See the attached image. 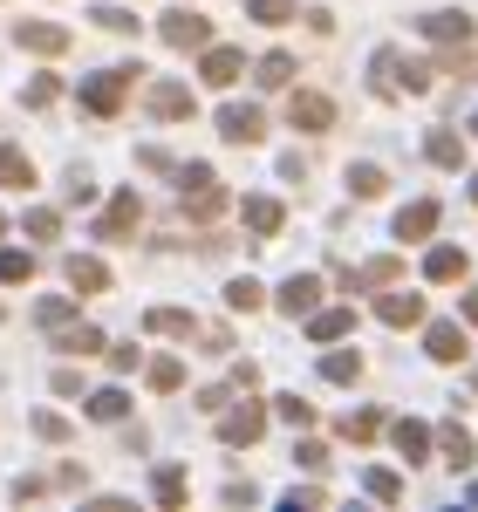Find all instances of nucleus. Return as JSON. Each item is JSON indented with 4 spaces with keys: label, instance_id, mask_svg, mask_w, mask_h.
Instances as JSON below:
<instances>
[{
    "label": "nucleus",
    "instance_id": "1",
    "mask_svg": "<svg viewBox=\"0 0 478 512\" xmlns=\"http://www.w3.org/2000/svg\"><path fill=\"white\" fill-rule=\"evenodd\" d=\"M376 96H424L431 89V69L424 62H410L403 48H376Z\"/></svg>",
    "mask_w": 478,
    "mask_h": 512
},
{
    "label": "nucleus",
    "instance_id": "2",
    "mask_svg": "<svg viewBox=\"0 0 478 512\" xmlns=\"http://www.w3.org/2000/svg\"><path fill=\"white\" fill-rule=\"evenodd\" d=\"M137 76H144V69H103V76H89V82H82V110H96V117H117Z\"/></svg>",
    "mask_w": 478,
    "mask_h": 512
},
{
    "label": "nucleus",
    "instance_id": "3",
    "mask_svg": "<svg viewBox=\"0 0 478 512\" xmlns=\"http://www.w3.org/2000/svg\"><path fill=\"white\" fill-rule=\"evenodd\" d=\"M178 185H185V212H192V219H212V212L226 205L219 178H212V164H185V171H178Z\"/></svg>",
    "mask_w": 478,
    "mask_h": 512
},
{
    "label": "nucleus",
    "instance_id": "4",
    "mask_svg": "<svg viewBox=\"0 0 478 512\" xmlns=\"http://www.w3.org/2000/svg\"><path fill=\"white\" fill-rule=\"evenodd\" d=\"M164 41H171V48H212V21L192 14V7H171V14H164Z\"/></svg>",
    "mask_w": 478,
    "mask_h": 512
},
{
    "label": "nucleus",
    "instance_id": "5",
    "mask_svg": "<svg viewBox=\"0 0 478 512\" xmlns=\"http://www.w3.org/2000/svg\"><path fill=\"white\" fill-rule=\"evenodd\" d=\"M219 137H226V144H260V137H267V117H260L253 103H226V110H219Z\"/></svg>",
    "mask_w": 478,
    "mask_h": 512
},
{
    "label": "nucleus",
    "instance_id": "6",
    "mask_svg": "<svg viewBox=\"0 0 478 512\" xmlns=\"http://www.w3.org/2000/svg\"><path fill=\"white\" fill-rule=\"evenodd\" d=\"M260 431H267V410H260V403H239V410L219 417V437H226V444H260Z\"/></svg>",
    "mask_w": 478,
    "mask_h": 512
},
{
    "label": "nucleus",
    "instance_id": "7",
    "mask_svg": "<svg viewBox=\"0 0 478 512\" xmlns=\"http://www.w3.org/2000/svg\"><path fill=\"white\" fill-rule=\"evenodd\" d=\"M287 123H294V130H328V123H335V103L315 96V89H301V96L287 103Z\"/></svg>",
    "mask_w": 478,
    "mask_h": 512
},
{
    "label": "nucleus",
    "instance_id": "8",
    "mask_svg": "<svg viewBox=\"0 0 478 512\" xmlns=\"http://www.w3.org/2000/svg\"><path fill=\"white\" fill-rule=\"evenodd\" d=\"M14 41H21V48H35V55H62L76 35H69L62 21H21V35H14Z\"/></svg>",
    "mask_w": 478,
    "mask_h": 512
},
{
    "label": "nucleus",
    "instance_id": "9",
    "mask_svg": "<svg viewBox=\"0 0 478 512\" xmlns=\"http://www.w3.org/2000/svg\"><path fill=\"white\" fill-rule=\"evenodd\" d=\"M239 69H246V55H239V48H205V62H199V76L212 82V89H233Z\"/></svg>",
    "mask_w": 478,
    "mask_h": 512
},
{
    "label": "nucleus",
    "instance_id": "10",
    "mask_svg": "<svg viewBox=\"0 0 478 512\" xmlns=\"http://www.w3.org/2000/svg\"><path fill=\"white\" fill-rule=\"evenodd\" d=\"M315 301H321V280L315 274H294L287 287H280V315H294V321L315 315Z\"/></svg>",
    "mask_w": 478,
    "mask_h": 512
},
{
    "label": "nucleus",
    "instance_id": "11",
    "mask_svg": "<svg viewBox=\"0 0 478 512\" xmlns=\"http://www.w3.org/2000/svg\"><path fill=\"white\" fill-rule=\"evenodd\" d=\"M62 274H69L76 294H103V287H110V267H103V260H89V253H69V267H62Z\"/></svg>",
    "mask_w": 478,
    "mask_h": 512
},
{
    "label": "nucleus",
    "instance_id": "12",
    "mask_svg": "<svg viewBox=\"0 0 478 512\" xmlns=\"http://www.w3.org/2000/svg\"><path fill=\"white\" fill-rule=\"evenodd\" d=\"M376 315L390 321V328H410V321H424V294L397 287V294H383V301H376Z\"/></svg>",
    "mask_w": 478,
    "mask_h": 512
},
{
    "label": "nucleus",
    "instance_id": "13",
    "mask_svg": "<svg viewBox=\"0 0 478 512\" xmlns=\"http://www.w3.org/2000/svg\"><path fill=\"white\" fill-rule=\"evenodd\" d=\"M151 117H192V89L185 82H151Z\"/></svg>",
    "mask_w": 478,
    "mask_h": 512
},
{
    "label": "nucleus",
    "instance_id": "14",
    "mask_svg": "<svg viewBox=\"0 0 478 512\" xmlns=\"http://www.w3.org/2000/svg\"><path fill=\"white\" fill-rule=\"evenodd\" d=\"M137 219H144V205H137V192H123L117 205L103 212V226H96V239H123L130 226H137Z\"/></svg>",
    "mask_w": 478,
    "mask_h": 512
},
{
    "label": "nucleus",
    "instance_id": "15",
    "mask_svg": "<svg viewBox=\"0 0 478 512\" xmlns=\"http://www.w3.org/2000/svg\"><path fill=\"white\" fill-rule=\"evenodd\" d=\"M397 274H403V260H369V267H349V274H342V287H349V294H362V287H390Z\"/></svg>",
    "mask_w": 478,
    "mask_h": 512
},
{
    "label": "nucleus",
    "instance_id": "16",
    "mask_svg": "<svg viewBox=\"0 0 478 512\" xmlns=\"http://www.w3.org/2000/svg\"><path fill=\"white\" fill-rule=\"evenodd\" d=\"M424 35H431V41H444V48H458V41H472V21L444 7V14H424Z\"/></svg>",
    "mask_w": 478,
    "mask_h": 512
},
{
    "label": "nucleus",
    "instance_id": "17",
    "mask_svg": "<svg viewBox=\"0 0 478 512\" xmlns=\"http://www.w3.org/2000/svg\"><path fill=\"white\" fill-rule=\"evenodd\" d=\"M424 349H431V362H458V355H465V328H458V321H438V328L424 335Z\"/></svg>",
    "mask_w": 478,
    "mask_h": 512
},
{
    "label": "nucleus",
    "instance_id": "18",
    "mask_svg": "<svg viewBox=\"0 0 478 512\" xmlns=\"http://www.w3.org/2000/svg\"><path fill=\"white\" fill-rule=\"evenodd\" d=\"M431 226H438V205H431V198H417V205L397 212V239H424Z\"/></svg>",
    "mask_w": 478,
    "mask_h": 512
},
{
    "label": "nucleus",
    "instance_id": "19",
    "mask_svg": "<svg viewBox=\"0 0 478 512\" xmlns=\"http://www.w3.org/2000/svg\"><path fill=\"white\" fill-rule=\"evenodd\" d=\"M424 158L444 164V171H458V164H465V144H458V130H431V137H424Z\"/></svg>",
    "mask_w": 478,
    "mask_h": 512
},
{
    "label": "nucleus",
    "instance_id": "20",
    "mask_svg": "<svg viewBox=\"0 0 478 512\" xmlns=\"http://www.w3.org/2000/svg\"><path fill=\"white\" fill-rule=\"evenodd\" d=\"M390 437H397V451H403V458H410V465H424V458H431V431H424L417 417H403V424H397V431H390Z\"/></svg>",
    "mask_w": 478,
    "mask_h": 512
},
{
    "label": "nucleus",
    "instance_id": "21",
    "mask_svg": "<svg viewBox=\"0 0 478 512\" xmlns=\"http://www.w3.org/2000/svg\"><path fill=\"white\" fill-rule=\"evenodd\" d=\"M280 219H287V212H280V198H246V226H253L260 239H274Z\"/></svg>",
    "mask_w": 478,
    "mask_h": 512
},
{
    "label": "nucleus",
    "instance_id": "22",
    "mask_svg": "<svg viewBox=\"0 0 478 512\" xmlns=\"http://www.w3.org/2000/svg\"><path fill=\"white\" fill-rule=\"evenodd\" d=\"M472 458H478V437L465 431V424H444V465H458V472H465Z\"/></svg>",
    "mask_w": 478,
    "mask_h": 512
},
{
    "label": "nucleus",
    "instance_id": "23",
    "mask_svg": "<svg viewBox=\"0 0 478 512\" xmlns=\"http://www.w3.org/2000/svg\"><path fill=\"white\" fill-rule=\"evenodd\" d=\"M349 328H356V315H349V308H321V315L308 321V335H315V342H342Z\"/></svg>",
    "mask_w": 478,
    "mask_h": 512
},
{
    "label": "nucleus",
    "instance_id": "24",
    "mask_svg": "<svg viewBox=\"0 0 478 512\" xmlns=\"http://www.w3.org/2000/svg\"><path fill=\"white\" fill-rule=\"evenodd\" d=\"M458 274H465V253H458V246H438V253L424 260V280H438V287H444V280H458Z\"/></svg>",
    "mask_w": 478,
    "mask_h": 512
},
{
    "label": "nucleus",
    "instance_id": "25",
    "mask_svg": "<svg viewBox=\"0 0 478 512\" xmlns=\"http://www.w3.org/2000/svg\"><path fill=\"white\" fill-rule=\"evenodd\" d=\"M144 328H151V335H192L199 321L185 315V308H151V315H144Z\"/></svg>",
    "mask_w": 478,
    "mask_h": 512
},
{
    "label": "nucleus",
    "instance_id": "26",
    "mask_svg": "<svg viewBox=\"0 0 478 512\" xmlns=\"http://www.w3.org/2000/svg\"><path fill=\"white\" fill-rule=\"evenodd\" d=\"M253 76H260V89H287V82H294V55H260Z\"/></svg>",
    "mask_w": 478,
    "mask_h": 512
},
{
    "label": "nucleus",
    "instance_id": "27",
    "mask_svg": "<svg viewBox=\"0 0 478 512\" xmlns=\"http://www.w3.org/2000/svg\"><path fill=\"white\" fill-rule=\"evenodd\" d=\"M0 185H35V164L21 158L14 144H0Z\"/></svg>",
    "mask_w": 478,
    "mask_h": 512
},
{
    "label": "nucleus",
    "instance_id": "28",
    "mask_svg": "<svg viewBox=\"0 0 478 512\" xmlns=\"http://www.w3.org/2000/svg\"><path fill=\"white\" fill-rule=\"evenodd\" d=\"M321 376H328V383H356V376H362V355L356 349H335L328 362H321Z\"/></svg>",
    "mask_w": 478,
    "mask_h": 512
},
{
    "label": "nucleus",
    "instance_id": "29",
    "mask_svg": "<svg viewBox=\"0 0 478 512\" xmlns=\"http://www.w3.org/2000/svg\"><path fill=\"white\" fill-rule=\"evenodd\" d=\"M123 410H130V396H123V390H96V396H89V417H96V424H117Z\"/></svg>",
    "mask_w": 478,
    "mask_h": 512
},
{
    "label": "nucleus",
    "instance_id": "30",
    "mask_svg": "<svg viewBox=\"0 0 478 512\" xmlns=\"http://www.w3.org/2000/svg\"><path fill=\"white\" fill-rule=\"evenodd\" d=\"M362 492H369V499H383V506H397V499H403V478L397 472H362Z\"/></svg>",
    "mask_w": 478,
    "mask_h": 512
},
{
    "label": "nucleus",
    "instance_id": "31",
    "mask_svg": "<svg viewBox=\"0 0 478 512\" xmlns=\"http://www.w3.org/2000/svg\"><path fill=\"white\" fill-rule=\"evenodd\" d=\"M376 431H383V417H376V410H349V417H342V437H349V444H369Z\"/></svg>",
    "mask_w": 478,
    "mask_h": 512
},
{
    "label": "nucleus",
    "instance_id": "32",
    "mask_svg": "<svg viewBox=\"0 0 478 512\" xmlns=\"http://www.w3.org/2000/svg\"><path fill=\"white\" fill-rule=\"evenodd\" d=\"M178 383H185V362H171V355H158V362H151V390H158V396H171Z\"/></svg>",
    "mask_w": 478,
    "mask_h": 512
},
{
    "label": "nucleus",
    "instance_id": "33",
    "mask_svg": "<svg viewBox=\"0 0 478 512\" xmlns=\"http://www.w3.org/2000/svg\"><path fill=\"white\" fill-rule=\"evenodd\" d=\"M383 185H390V178H383L376 164H356V171H349V192L356 198H383Z\"/></svg>",
    "mask_w": 478,
    "mask_h": 512
},
{
    "label": "nucleus",
    "instance_id": "34",
    "mask_svg": "<svg viewBox=\"0 0 478 512\" xmlns=\"http://www.w3.org/2000/svg\"><path fill=\"white\" fill-rule=\"evenodd\" d=\"M151 492H158V506H178V499H185V472H178V465H164V472L151 478Z\"/></svg>",
    "mask_w": 478,
    "mask_h": 512
},
{
    "label": "nucleus",
    "instance_id": "35",
    "mask_svg": "<svg viewBox=\"0 0 478 512\" xmlns=\"http://www.w3.org/2000/svg\"><path fill=\"white\" fill-rule=\"evenodd\" d=\"M246 14L267 21V28H280V21H294V0H246Z\"/></svg>",
    "mask_w": 478,
    "mask_h": 512
},
{
    "label": "nucleus",
    "instance_id": "36",
    "mask_svg": "<svg viewBox=\"0 0 478 512\" xmlns=\"http://www.w3.org/2000/svg\"><path fill=\"white\" fill-rule=\"evenodd\" d=\"M226 308H233V315H253V308H260V280H233V287H226Z\"/></svg>",
    "mask_w": 478,
    "mask_h": 512
},
{
    "label": "nucleus",
    "instance_id": "37",
    "mask_svg": "<svg viewBox=\"0 0 478 512\" xmlns=\"http://www.w3.org/2000/svg\"><path fill=\"white\" fill-rule=\"evenodd\" d=\"M55 349H69V355H96V349H103V328H69V335H62Z\"/></svg>",
    "mask_w": 478,
    "mask_h": 512
},
{
    "label": "nucleus",
    "instance_id": "38",
    "mask_svg": "<svg viewBox=\"0 0 478 512\" xmlns=\"http://www.w3.org/2000/svg\"><path fill=\"white\" fill-rule=\"evenodd\" d=\"M96 28H110V35H130V28H137V14H130V7H96Z\"/></svg>",
    "mask_w": 478,
    "mask_h": 512
},
{
    "label": "nucleus",
    "instance_id": "39",
    "mask_svg": "<svg viewBox=\"0 0 478 512\" xmlns=\"http://www.w3.org/2000/svg\"><path fill=\"white\" fill-rule=\"evenodd\" d=\"M28 274H35V260H28V253H0V280H7V287H21Z\"/></svg>",
    "mask_w": 478,
    "mask_h": 512
},
{
    "label": "nucleus",
    "instance_id": "40",
    "mask_svg": "<svg viewBox=\"0 0 478 512\" xmlns=\"http://www.w3.org/2000/svg\"><path fill=\"white\" fill-rule=\"evenodd\" d=\"M55 96H62V82H55V76H35V82H28V110H48Z\"/></svg>",
    "mask_w": 478,
    "mask_h": 512
},
{
    "label": "nucleus",
    "instance_id": "41",
    "mask_svg": "<svg viewBox=\"0 0 478 512\" xmlns=\"http://www.w3.org/2000/svg\"><path fill=\"white\" fill-rule=\"evenodd\" d=\"M35 315H41V328H62V321L76 315V301H62V294H55V301H41Z\"/></svg>",
    "mask_w": 478,
    "mask_h": 512
},
{
    "label": "nucleus",
    "instance_id": "42",
    "mask_svg": "<svg viewBox=\"0 0 478 512\" xmlns=\"http://www.w3.org/2000/svg\"><path fill=\"white\" fill-rule=\"evenodd\" d=\"M35 437H48V444H62V437H69V424H62L55 410H35Z\"/></svg>",
    "mask_w": 478,
    "mask_h": 512
},
{
    "label": "nucleus",
    "instance_id": "43",
    "mask_svg": "<svg viewBox=\"0 0 478 512\" xmlns=\"http://www.w3.org/2000/svg\"><path fill=\"white\" fill-rule=\"evenodd\" d=\"M274 410H280V417H287V424H308V417H315V410H308L301 396H274Z\"/></svg>",
    "mask_w": 478,
    "mask_h": 512
},
{
    "label": "nucleus",
    "instance_id": "44",
    "mask_svg": "<svg viewBox=\"0 0 478 512\" xmlns=\"http://www.w3.org/2000/svg\"><path fill=\"white\" fill-rule=\"evenodd\" d=\"M294 465H308V472H328V451H321V444H294Z\"/></svg>",
    "mask_w": 478,
    "mask_h": 512
},
{
    "label": "nucleus",
    "instance_id": "45",
    "mask_svg": "<svg viewBox=\"0 0 478 512\" xmlns=\"http://www.w3.org/2000/svg\"><path fill=\"white\" fill-rule=\"evenodd\" d=\"M321 499H328L321 485H308V492H287V512H308V506H321Z\"/></svg>",
    "mask_w": 478,
    "mask_h": 512
},
{
    "label": "nucleus",
    "instance_id": "46",
    "mask_svg": "<svg viewBox=\"0 0 478 512\" xmlns=\"http://www.w3.org/2000/svg\"><path fill=\"white\" fill-rule=\"evenodd\" d=\"M55 226H62L55 212H28V233H35V239H55Z\"/></svg>",
    "mask_w": 478,
    "mask_h": 512
},
{
    "label": "nucleus",
    "instance_id": "47",
    "mask_svg": "<svg viewBox=\"0 0 478 512\" xmlns=\"http://www.w3.org/2000/svg\"><path fill=\"white\" fill-rule=\"evenodd\" d=\"M465 321H472V328H478V287H472V294H465Z\"/></svg>",
    "mask_w": 478,
    "mask_h": 512
},
{
    "label": "nucleus",
    "instance_id": "48",
    "mask_svg": "<svg viewBox=\"0 0 478 512\" xmlns=\"http://www.w3.org/2000/svg\"><path fill=\"white\" fill-rule=\"evenodd\" d=\"M472 205H478V171H472Z\"/></svg>",
    "mask_w": 478,
    "mask_h": 512
},
{
    "label": "nucleus",
    "instance_id": "49",
    "mask_svg": "<svg viewBox=\"0 0 478 512\" xmlns=\"http://www.w3.org/2000/svg\"><path fill=\"white\" fill-rule=\"evenodd\" d=\"M0 233H7V212H0Z\"/></svg>",
    "mask_w": 478,
    "mask_h": 512
},
{
    "label": "nucleus",
    "instance_id": "50",
    "mask_svg": "<svg viewBox=\"0 0 478 512\" xmlns=\"http://www.w3.org/2000/svg\"><path fill=\"white\" fill-rule=\"evenodd\" d=\"M472 390H478V369H472Z\"/></svg>",
    "mask_w": 478,
    "mask_h": 512
},
{
    "label": "nucleus",
    "instance_id": "51",
    "mask_svg": "<svg viewBox=\"0 0 478 512\" xmlns=\"http://www.w3.org/2000/svg\"><path fill=\"white\" fill-rule=\"evenodd\" d=\"M472 137H478V117H472Z\"/></svg>",
    "mask_w": 478,
    "mask_h": 512
}]
</instances>
